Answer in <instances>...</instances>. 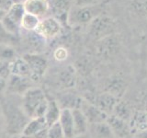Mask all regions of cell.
<instances>
[{
    "instance_id": "1",
    "label": "cell",
    "mask_w": 147,
    "mask_h": 138,
    "mask_svg": "<svg viewBox=\"0 0 147 138\" xmlns=\"http://www.w3.org/2000/svg\"><path fill=\"white\" fill-rule=\"evenodd\" d=\"M47 105L48 97L40 87H31L21 97V109L29 119L44 118Z\"/></svg>"
},
{
    "instance_id": "2",
    "label": "cell",
    "mask_w": 147,
    "mask_h": 138,
    "mask_svg": "<svg viewBox=\"0 0 147 138\" xmlns=\"http://www.w3.org/2000/svg\"><path fill=\"white\" fill-rule=\"evenodd\" d=\"M1 105L7 133L21 135L23 129L30 120L23 112L21 106L18 107L12 103H1Z\"/></svg>"
},
{
    "instance_id": "3",
    "label": "cell",
    "mask_w": 147,
    "mask_h": 138,
    "mask_svg": "<svg viewBox=\"0 0 147 138\" xmlns=\"http://www.w3.org/2000/svg\"><path fill=\"white\" fill-rule=\"evenodd\" d=\"M102 14L100 5L92 7L73 6L68 12L66 22L72 27L89 25L96 17Z\"/></svg>"
},
{
    "instance_id": "4",
    "label": "cell",
    "mask_w": 147,
    "mask_h": 138,
    "mask_svg": "<svg viewBox=\"0 0 147 138\" xmlns=\"http://www.w3.org/2000/svg\"><path fill=\"white\" fill-rule=\"evenodd\" d=\"M25 9L21 2H17L10 7L1 20L4 29L9 35H18L20 32V23L25 14Z\"/></svg>"
},
{
    "instance_id": "5",
    "label": "cell",
    "mask_w": 147,
    "mask_h": 138,
    "mask_svg": "<svg viewBox=\"0 0 147 138\" xmlns=\"http://www.w3.org/2000/svg\"><path fill=\"white\" fill-rule=\"evenodd\" d=\"M89 28L90 36L96 41H100L106 37L114 35L116 26L113 20L101 14L90 23Z\"/></svg>"
},
{
    "instance_id": "6",
    "label": "cell",
    "mask_w": 147,
    "mask_h": 138,
    "mask_svg": "<svg viewBox=\"0 0 147 138\" xmlns=\"http://www.w3.org/2000/svg\"><path fill=\"white\" fill-rule=\"evenodd\" d=\"M34 32L43 40L53 39L62 32L61 22L54 17H45L40 18V21Z\"/></svg>"
},
{
    "instance_id": "7",
    "label": "cell",
    "mask_w": 147,
    "mask_h": 138,
    "mask_svg": "<svg viewBox=\"0 0 147 138\" xmlns=\"http://www.w3.org/2000/svg\"><path fill=\"white\" fill-rule=\"evenodd\" d=\"M30 68L32 80L34 82L42 77L48 68V61L43 55L39 53H25L22 56Z\"/></svg>"
},
{
    "instance_id": "8",
    "label": "cell",
    "mask_w": 147,
    "mask_h": 138,
    "mask_svg": "<svg viewBox=\"0 0 147 138\" xmlns=\"http://www.w3.org/2000/svg\"><path fill=\"white\" fill-rule=\"evenodd\" d=\"M33 82L30 78L10 75L7 80L6 93L22 97L30 89L33 87Z\"/></svg>"
},
{
    "instance_id": "9",
    "label": "cell",
    "mask_w": 147,
    "mask_h": 138,
    "mask_svg": "<svg viewBox=\"0 0 147 138\" xmlns=\"http://www.w3.org/2000/svg\"><path fill=\"white\" fill-rule=\"evenodd\" d=\"M79 109L84 113L89 124L105 122L109 117V115L106 114L103 110H101L92 101H89L85 99H82Z\"/></svg>"
},
{
    "instance_id": "10",
    "label": "cell",
    "mask_w": 147,
    "mask_h": 138,
    "mask_svg": "<svg viewBox=\"0 0 147 138\" xmlns=\"http://www.w3.org/2000/svg\"><path fill=\"white\" fill-rule=\"evenodd\" d=\"M106 122L111 130L114 138H132L130 124L125 120L109 115Z\"/></svg>"
},
{
    "instance_id": "11",
    "label": "cell",
    "mask_w": 147,
    "mask_h": 138,
    "mask_svg": "<svg viewBox=\"0 0 147 138\" xmlns=\"http://www.w3.org/2000/svg\"><path fill=\"white\" fill-rule=\"evenodd\" d=\"M119 100L121 99L117 98L116 96L110 94L109 92L103 91L100 94L96 95L94 101H92V102L109 116L112 114L115 107Z\"/></svg>"
},
{
    "instance_id": "12",
    "label": "cell",
    "mask_w": 147,
    "mask_h": 138,
    "mask_svg": "<svg viewBox=\"0 0 147 138\" xmlns=\"http://www.w3.org/2000/svg\"><path fill=\"white\" fill-rule=\"evenodd\" d=\"M22 4L26 13L32 14L40 18H45L51 8L49 0H24Z\"/></svg>"
},
{
    "instance_id": "13",
    "label": "cell",
    "mask_w": 147,
    "mask_h": 138,
    "mask_svg": "<svg viewBox=\"0 0 147 138\" xmlns=\"http://www.w3.org/2000/svg\"><path fill=\"white\" fill-rule=\"evenodd\" d=\"M129 124L132 136L136 133L147 130V110L142 109L134 110L132 116L129 121Z\"/></svg>"
},
{
    "instance_id": "14",
    "label": "cell",
    "mask_w": 147,
    "mask_h": 138,
    "mask_svg": "<svg viewBox=\"0 0 147 138\" xmlns=\"http://www.w3.org/2000/svg\"><path fill=\"white\" fill-rule=\"evenodd\" d=\"M104 91L116 96L117 98L121 99L123 94L127 89V82L119 76H110L106 82Z\"/></svg>"
},
{
    "instance_id": "15",
    "label": "cell",
    "mask_w": 147,
    "mask_h": 138,
    "mask_svg": "<svg viewBox=\"0 0 147 138\" xmlns=\"http://www.w3.org/2000/svg\"><path fill=\"white\" fill-rule=\"evenodd\" d=\"M8 68L10 75L30 78L32 80V74L30 71V68L28 63L25 61V59L21 57H16L12 61L8 63ZM33 81V80H32Z\"/></svg>"
},
{
    "instance_id": "16",
    "label": "cell",
    "mask_w": 147,
    "mask_h": 138,
    "mask_svg": "<svg viewBox=\"0 0 147 138\" xmlns=\"http://www.w3.org/2000/svg\"><path fill=\"white\" fill-rule=\"evenodd\" d=\"M113 35L106 37V38L98 41V53L101 58L108 59L117 52L118 44L117 41L113 40Z\"/></svg>"
},
{
    "instance_id": "17",
    "label": "cell",
    "mask_w": 147,
    "mask_h": 138,
    "mask_svg": "<svg viewBox=\"0 0 147 138\" xmlns=\"http://www.w3.org/2000/svg\"><path fill=\"white\" fill-rule=\"evenodd\" d=\"M60 126L65 135V138L74 137V117L73 112L70 109H62L59 121Z\"/></svg>"
},
{
    "instance_id": "18",
    "label": "cell",
    "mask_w": 147,
    "mask_h": 138,
    "mask_svg": "<svg viewBox=\"0 0 147 138\" xmlns=\"http://www.w3.org/2000/svg\"><path fill=\"white\" fill-rule=\"evenodd\" d=\"M47 127L48 125L43 117L30 119L29 122L25 125L24 129H23V131L21 133V136L22 138H30L35 135L37 133L40 132L41 130H43V129Z\"/></svg>"
},
{
    "instance_id": "19",
    "label": "cell",
    "mask_w": 147,
    "mask_h": 138,
    "mask_svg": "<svg viewBox=\"0 0 147 138\" xmlns=\"http://www.w3.org/2000/svg\"><path fill=\"white\" fill-rule=\"evenodd\" d=\"M72 112L74 117V136L86 135L88 132L89 127V122L87 119L80 109H74Z\"/></svg>"
},
{
    "instance_id": "20",
    "label": "cell",
    "mask_w": 147,
    "mask_h": 138,
    "mask_svg": "<svg viewBox=\"0 0 147 138\" xmlns=\"http://www.w3.org/2000/svg\"><path fill=\"white\" fill-rule=\"evenodd\" d=\"M58 82L63 89L74 87L76 82V69L72 66H68L59 73Z\"/></svg>"
},
{
    "instance_id": "21",
    "label": "cell",
    "mask_w": 147,
    "mask_h": 138,
    "mask_svg": "<svg viewBox=\"0 0 147 138\" xmlns=\"http://www.w3.org/2000/svg\"><path fill=\"white\" fill-rule=\"evenodd\" d=\"M62 109L58 104L57 100L54 99H50L48 98V105H47V110L44 114V119L45 122L47 123L48 127L53 125L55 122L59 121L60 115H61Z\"/></svg>"
},
{
    "instance_id": "22",
    "label": "cell",
    "mask_w": 147,
    "mask_h": 138,
    "mask_svg": "<svg viewBox=\"0 0 147 138\" xmlns=\"http://www.w3.org/2000/svg\"><path fill=\"white\" fill-rule=\"evenodd\" d=\"M87 135L89 138H114L111 130L106 122L89 124Z\"/></svg>"
},
{
    "instance_id": "23",
    "label": "cell",
    "mask_w": 147,
    "mask_h": 138,
    "mask_svg": "<svg viewBox=\"0 0 147 138\" xmlns=\"http://www.w3.org/2000/svg\"><path fill=\"white\" fill-rule=\"evenodd\" d=\"M50 7H53L57 15H64L67 18L68 12L74 6V0H49Z\"/></svg>"
},
{
    "instance_id": "24",
    "label": "cell",
    "mask_w": 147,
    "mask_h": 138,
    "mask_svg": "<svg viewBox=\"0 0 147 138\" xmlns=\"http://www.w3.org/2000/svg\"><path fill=\"white\" fill-rule=\"evenodd\" d=\"M133 112H134V110L130 105L121 99L117 103L111 115H114V116H116L118 118H121L122 120H125V121L129 122L131 117L132 116Z\"/></svg>"
},
{
    "instance_id": "25",
    "label": "cell",
    "mask_w": 147,
    "mask_h": 138,
    "mask_svg": "<svg viewBox=\"0 0 147 138\" xmlns=\"http://www.w3.org/2000/svg\"><path fill=\"white\" fill-rule=\"evenodd\" d=\"M40 21V18L30 13H25L24 16L22 18L20 27L23 30H25L27 32H32V31H35Z\"/></svg>"
},
{
    "instance_id": "26",
    "label": "cell",
    "mask_w": 147,
    "mask_h": 138,
    "mask_svg": "<svg viewBox=\"0 0 147 138\" xmlns=\"http://www.w3.org/2000/svg\"><path fill=\"white\" fill-rule=\"evenodd\" d=\"M47 138H65V135L58 122L48 127Z\"/></svg>"
},
{
    "instance_id": "27",
    "label": "cell",
    "mask_w": 147,
    "mask_h": 138,
    "mask_svg": "<svg viewBox=\"0 0 147 138\" xmlns=\"http://www.w3.org/2000/svg\"><path fill=\"white\" fill-rule=\"evenodd\" d=\"M132 6L139 14L147 16V0H133Z\"/></svg>"
},
{
    "instance_id": "28",
    "label": "cell",
    "mask_w": 147,
    "mask_h": 138,
    "mask_svg": "<svg viewBox=\"0 0 147 138\" xmlns=\"http://www.w3.org/2000/svg\"><path fill=\"white\" fill-rule=\"evenodd\" d=\"M53 57L59 62L65 61L68 57V52L64 47H58L53 52Z\"/></svg>"
},
{
    "instance_id": "29",
    "label": "cell",
    "mask_w": 147,
    "mask_h": 138,
    "mask_svg": "<svg viewBox=\"0 0 147 138\" xmlns=\"http://www.w3.org/2000/svg\"><path fill=\"white\" fill-rule=\"evenodd\" d=\"M103 0H74V6L76 7H92L100 5Z\"/></svg>"
},
{
    "instance_id": "30",
    "label": "cell",
    "mask_w": 147,
    "mask_h": 138,
    "mask_svg": "<svg viewBox=\"0 0 147 138\" xmlns=\"http://www.w3.org/2000/svg\"><path fill=\"white\" fill-rule=\"evenodd\" d=\"M15 3L14 0H0V10L7 13Z\"/></svg>"
},
{
    "instance_id": "31",
    "label": "cell",
    "mask_w": 147,
    "mask_h": 138,
    "mask_svg": "<svg viewBox=\"0 0 147 138\" xmlns=\"http://www.w3.org/2000/svg\"><path fill=\"white\" fill-rule=\"evenodd\" d=\"M140 103L142 106V110H147V91L142 92L140 95Z\"/></svg>"
},
{
    "instance_id": "32",
    "label": "cell",
    "mask_w": 147,
    "mask_h": 138,
    "mask_svg": "<svg viewBox=\"0 0 147 138\" xmlns=\"http://www.w3.org/2000/svg\"><path fill=\"white\" fill-rule=\"evenodd\" d=\"M132 138H147V130L141 132L139 133H136L132 136Z\"/></svg>"
},
{
    "instance_id": "33",
    "label": "cell",
    "mask_w": 147,
    "mask_h": 138,
    "mask_svg": "<svg viewBox=\"0 0 147 138\" xmlns=\"http://www.w3.org/2000/svg\"><path fill=\"white\" fill-rule=\"evenodd\" d=\"M5 35H8V33L6 31V30L4 29L2 23L0 21V37H4Z\"/></svg>"
},
{
    "instance_id": "34",
    "label": "cell",
    "mask_w": 147,
    "mask_h": 138,
    "mask_svg": "<svg viewBox=\"0 0 147 138\" xmlns=\"http://www.w3.org/2000/svg\"><path fill=\"white\" fill-rule=\"evenodd\" d=\"M2 138H22L20 135H10V133H7L6 135Z\"/></svg>"
},
{
    "instance_id": "35",
    "label": "cell",
    "mask_w": 147,
    "mask_h": 138,
    "mask_svg": "<svg viewBox=\"0 0 147 138\" xmlns=\"http://www.w3.org/2000/svg\"><path fill=\"white\" fill-rule=\"evenodd\" d=\"M4 122V117H3V112H2V105H1V102H0V122Z\"/></svg>"
},
{
    "instance_id": "36",
    "label": "cell",
    "mask_w": 147,
    "mask_h": 138,
    "mask_svg": "<svg viewBox=\"0 0 147 138\" xmlns=\"http://www.w3.org/2000/svg\"><path fill=\"white\" fill-rule=\"evenodd\" d=\"M73 138H89L88 135L86 133V135H75Z\"/></svg>"
},
{
    "instance_id": "37",
    "label": "cell",
    "mask_w": 147,
    "mask_h": 138,
    "mask_svg": "<svg viewBox=\"0 0 147 138\" xmlns=\"http://www.w3.org/2000/svg\"><path fill=\"white\" fill-rule=\"evenodd\" d=\"M5 15H6V13H5L4 11H2V10H0V21L3 20V18L5 17Z\"/></svg>"
},
{
    "instance_id": "38",
    "label": "cell",
    "mask_w": 147,
    "mask_h": 138,
    "mask_svg": "<svg viewBox=\"0 0 147 138\" xmlns=\"http://www.w3.org/2000/svg\"><path fill=\"white\" fill-rule=\"evenodd\" d=\"M15 2H20V0H14Z\"/></svg>"
}]
</instances>
